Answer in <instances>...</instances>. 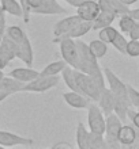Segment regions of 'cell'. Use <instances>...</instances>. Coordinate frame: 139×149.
I'll return each mask as SVG.
<instances>
[{
    "label": "cell",
    "instance_id": "1",
    "mask_svg": "<svg viewBox=\"0 0 139 149\" xmlns=\"http://www.w3.org/2000/svg\"><path fill=\"white\" fill-rule=\"evenodd\" d=\"M76 46H78V53H79V68H78V71L90 74L101 86V88H105L107 81H105L102 69H101V67L98 65V61H97L98 58L93 54L89 45L85 43L83 41H76Z\"/></svg>",
    "mask_w": 139,
    "mask_h": 149
},
{
    "label": "cell",
    "instance_id": "2",
    "mask_svg": "<svg viewBox=\"0 0 139 149\" xmlns=\"http://www.w3.org/2000/svg\"><path fill=\"white\" fill-rule=\"evenodd\" d=\"M6 36L10 37L15 42L16 58H19L28 67H32L34 53H33V46H32V42H30L28 34L19 26H8L6 29Z\"/></svg>",
    "mask_w": 139,
    "mask_h": 149
},
{
    "label": "cell",
    "instance_id": "3",
    "mask_svg": "<svg viewBox=\"0 0 139 149\" xmlns=\"http://www.w3.org/2000/svg\"><path fill=\"white\" fill-rule=\"evenodd\" d=\"M52 42L60 45V54L61 58L67 63V65L74 69L79 68V53H78L75 39L70 37H59V38H53Z\"/></svg>",
    "mask_w": 139,
    "mask_h": 149
},
{
    "label": "cell",
    "instance_id": "4",
    "mask_svg": "<svg viewBox=\"0 0 139 149\" xmlns=\"http://www.w3.org/2000/svg\"><path fill=\"white\" fill-rule=\"evenodd\" d=\"M74 73H75V79L76 83H78V87H79V91L83 95H86L87 98L92 99L93 102L97 103V100L99 99V95H101V91L104 88H101V86L90 74L80 72L78 69H74Z\"/></svg>",
    "mask_w": 139,
    "mask_h": 149
},
{
    "label": "cell",
    "instance_id": "5",
    "mask_svg": "<svg viewBox=\"0 0 139 149\" xmlns=\"http://www.w3.org/2000/svg\"><path fill=\"white\" fill-rule=\"evenodd\" d=\"M107 127H105V142L107 149H120L121 144L119 141V132L123 126V121L115 113L107 115Z\"/></svg>",
    "mask_w": 139,
    "mask_h": 149
},
{
    "label": "cell",
    "instance_id": "6",
    "mask_svg": "<svg viewBox=\"0 0 139 149\" xmlns=\"http://www.w3.org/2000/svg\"><path fill=\"white\" fill-rule=\"evenodd\" d=\"M87 126L92 133L105 134V127H107L105 114L95 102H93L87 107Z\"/></svg>",
    "mask_w": 139,
    "mask_h": 149
},
{
    "label": "cell",
    "instance_id": "7",
    "mask_svg": "<svg viewBox=\"0 0 139 149\" xmlns=\"http://www.w3.org/2000/svg\"><path fill=\"white\" fill-rule=\"evenodd\" d=\"M60 83V77L57 76H38L34 80L29 81L25 84L22 92H37V94H42L47 91L55 88Z\"/></svg>",
    "mask_w": 139,
    "mask_h": 149
},
{
    "label": "cell",
    "instance_id": "8",
    "mask_svg": "<svg viewBox=\"0 0 139 149\" xmlns=\"http://www.w3.org/2000/svg\"><path fill=\"white\" fill-rule=\"evenodd\" d=\"M104 76H105V81L108 83V88L113 92L115 98L117 99H124V100H130L128 98V91H127V84H124L121 81V79L117 77V74L112 71L111 68H102Z\"/></svg>",
    "mask_w": 139,
    "mask_h": 149
},
{
    "label": "cell",
    "instance_id": "9",
    "mask_svg": "<svg viewBox=\"0 0 139 149\" xmlns=\"http://www.w3.org/2000/svg\"><path fill=\"white\" fill-rule=\"evenodd\" d=\"M34 140L29 137H22L19 134L11 133L7 130H0V146L11 148V146H32Z\"/></svg>",
    "mask_w": 139,
    "mask_h": 149
},
{
    "label": "cell",
    "instance_id": "10",
    "mask_svg": "<svg viewBox=\"0 0 139 149\" xmlns=\"http://www.w3.org/2000/svg\"><path fill=\"white\" fill-rule=\"evenodd\" d=\"M101 11L98 0H85L83 3L76 7V15L82 20H94Z\"/></svg>",
    "mask_w": 139,
    "mask_h": 149
},
{
    "label": "cell",
    "instance_id": "11",
    "mask_svg": "<svg viewBox=\"0 0 139 149\" xmlns=\"http://www.w3.org/2000/svg\"><path fill=\"white\" fill-rule=\"evenodd\" d=\"M63 99L68 106L72 107V109H76V110L87 109V107L93 103V100L90 98H87L86 95L80 94V92H76V91H68V92H64Z\"/></svg>",
    "mask_w": 139,
    "mask_h": 149
},
{
    "label": "cell",
    "instance_id": "12",
    "mask_svg": "<svg viewBox=\"0 0 139 149\" xmlns=\"http://www.w3.org/2000/svg\"><path fill=\"white\" fill-rule=\"evenodd\" d=\"M80 18L78 15H70L64 19H60L57 23L53 26V38L59 37H66L76 24L80 22Z\"/></svg>",
    "mask_w": 139,
    "mask_h": 149
},
{
    "label": "cell",
    "instance_id": "13",
    "mask_svg": "<svg viewBox=\"0 0 139 149\" xmlns=\"http://www.w3.org/2000/svg\"><path fill=\"white\" fill-rule=\"evenodd\" d=\"M66 12H67L66 8L61 7L57 3V0H41V3L32 10V14H41V15H60Z\"/></svg>",
    "mask_w": 139,
    "mask_h": 149
},
{
    "label": "cell",
    "instance_id": "14",
    "mask_svg": "<svg viewBox=\"0 0 139 149\" xmlns=\"http://www.w3.org/2000/svg\"><path fill=\"white\" fill-rule=\"evenodd\" d=\"M97 104L102 110V113L105 114V117L108 114L113 113V110H115V95H113V92L105 87L101 91V95H99V99L97 100Z\"/></svg>",
    "mask_w": 139,
    "mask_h": 149
},
{
    "label": "cell",
    "instance_id": "15",
    "mask_svg": "<svg viewBox=\"0 0 139 149\" xmlns=\"http://www.w3.org/2000/svg\"><path fill=\"white\" fill-rule=\"evenodd\" d=\"M98 4H99V7H101V10H107V11L113 12L117 18L120 15H124V14L130 12L128 6H126L120 0H98Z\"/></svg>",
    "mask_w": 139,
    "mask_h": 149
},
{
    "label": "cell",
    "instance_id": "16",
    "mask_svg": "<svg viewBox=\"0 0 139 149\" xmlns=\"http://www.w3.org/2000/svg\"><path fill=\"white\" fill-rule=\"evenodd\" d=\"M8 74L26 84V83L32 81V80H34L36 77H38V76H40V72L36 71V69H33V68H30V67H20V68H14Z\"/></svg>",
    "mask_w": 139,
    "mask_h": 149
},
{
    "label": "cell",
    "instance_id": "17",
    "mask_svg": "<svg viewBox=\"0 0 139 149\" xmlns=\"http://www.w3.org/2000/svg\"><path fill=\"white\" fill-rule=\"evenodd\" d=\"M119 141L121 148H131V145L136 141V129L132 125H123L119 132Z\"/></svg>",
    "mask_w": 139,
    "mask_h": 149
},
{
    "label": "cell",
    "instance_id": "18",
    "mask_svg": "<svg viewBox=\"0 0 139 149\" xmlns=\"http://www.w3.org/2000/svg\"><path fill=\"white\" fill-rule=\"evenodd\" d=\"M25 87V83L19 81L14 79L12 76H4L1 80H0V90L1 91H6L8 92L10 95H14V94H18V92H22Z\"/></svg>",
    "mask_w": 139,
    "mask_h": 149
},
{
    "label": "cell",
    "instance_id": "19",
    "mask_svg": "<svg viewBox=\"0 0 139 149\" xmlns=\"http://www.w3.org/2000/svg\"><path fill=\"white\" fill-rule=\"evenodd\" d=\"M116 18L117 16L113 12L107 11V10H101L99 14L97 15V18L93 20V30H99V29H102V27L111 26Z\"/></svg>",
    "mask_w": 139,
    "mask_h": 149
},
{
    "label": "cell",
    "instance_id": "20",
    "mask_svg": "<svg viewBox=\"0 0 139 149\" xmlns=\"http://www.w3.org/2000/svg\"><path fill=\"white\" fill-rule=\"evenodd\" d=\"M0 54H3L10 63L14 58H16V45L10 37L4 36L3 41L0 43Z\"/></svg>",
    "mask_w": 139,
    "mask_h": 149
},
{
    "label": "cell",
    "instance_id": "21",
    "mask_svg": "<svg viewBox=\"0 0 139 149\" xmlns=\"http://www.w3.org/2000/svg\"><path fill=\"white\" fill-rule=\"evenodd\" d=\"M76 146L79 149H89V140H90V130L86 129L82 122L76 126Z\"/></svg>",
    "mask_w": 139,
    "mask_h": 149
},
{
    "label": "cell",
    "instance_id": "22",
    "mask_svg": "<svg viewBox=\"0 0 139 149\" xmlns=\"http://www.w3.org/2000/svg\"><path fill=\"white\" fill-rule=\"evenodd\" d=\"M0 4L6 14H10L16 18H23V10L18 0H0Z\"/></svg>",
    "mask_w": 139,
    "mask_h": 149
},
{
    "label": "cell",
    "instance_id": "23",
    "mask_svg": "<svg viewBox=\"0 0 139 149\" xmlns=\"http://www.w3.org/2000/svg\"><path fill=\"white\" fill-rule=\"evenodd\" d=\"M90 30H93V22H92V20H80L79 23L76 24L75 27L72 29L71 31L68 33L66 37L78 39V38H80V37L86 36Z\"/></svg>",
    "mask_w": 139,
    "mask_h": 149
},
{
    "label": "cell",
    "instance_id": "24",
    "mask_svg": "<svg viewBox=\"0 0 139 149\" xmlns=\"http://www.w3.org/2000/svg\"><path fill=\"white\" fill-rule=\"evenodd\" d=\"M61 76H63L64 84L70 88V91L80 92L79 87H78V83H76V79H75V73H74V68H71L70 65H67V67L61 71ZM80 94H82V92H80Z\"/></svg>",
    "mask_w": 139,
    "mask_h": 149
},
{
    "label": "cell",
    "instance_id": "25",
    "mask_svg": "<svg viewBox=\"0 0 139 149\" xmlns=\"http://www.w3.org/2000/svg\"><path fill=\"white\" fill-rule=\"evenodd\" d=\"M66 67H67V63H66L64 60L49 63L47 67L40 72V76H57V74L61 73V71H63Z\"/></svg>",
    "mask_w": 139,
    "mask_h": 149
},
{
    "label": "cell",
    "instance_id": "26",
    "mask_svg": "<svg viewBox=\"0 0 139 149\" xmlns=\"http://www.w3.org/2000/svg\"><path fill=\"white\" fill-rule=\"evenodd\" d=\"M89 47H90L92 53L97 57V58H102V57H105L108 53V43H105L99 38L92 41V42L89 43Z\"/></svg>",
    "mask_w": 139,
    "mask_h": 149
},
{
    "label": "cell",
    "instance_id": "27",
    "mask_svg": "<svg viewBox=\"0 0 139 149\" xmlns=\"http://www.w3.org/2000/svg\"><path fill=\"white\" fill-rule=\"evenodd\" d=\"M117 34H119V30L115 27H112V24H111V26L99 29L98 38L101 39V41H104L105 43H108V45H112V41L115 39V37L117 36Z\"/></svg>",
    "mask_w": 139,
    "mask_h": 149
},
{
    "label": "cell",
    "instance_id": "28",
    "mask_svg": "<svg viewBox=\"0 0 139 149\" xmlns=\"http://www.w3.org/2000/svg\"><path fill=\"white\" fill-rule=\"evenodd\" d=\"M89 149H107L105 136L90 132V140H89Z\"/></svg>",
    "mask_w": 139,
    "mask_h": 149
},
{
    "label": "cell",
    "instance_id": "29",
    "mask_svg": "<svg viewBox=\"0 0 139 149\" xmlns=\"http://www.w3.org/2000/svg\"><path fill=\"white\" fill-rule=\"evenodd\" d=\"M136 20L132 18L130 14H124V15L119 16V29L123 33H128L132 29V26L135 24Z\"/></svg>",
    "mask_w": 139,
    "mask_h": 149
},
{
    "label": "cell",
    "instance_id": "30",
    "mask_svg": "<svg viewBox=\"0 0 139 149\" xmlns=\"http://www.w3.org/2000/svg\"><path fill=\"white\" fill-rule=\"evenodd\" d=\"M127 38L121 34V33H119L117 36L115 37V39L112 41V45H113V47H115L117 52H120L121 54H126V50H127Z\"/></svg>",
    "mask_w": 139,
    "mask_h": 149
},
{
    "label": "cell",
    "instance_id": "31",
    "mask_svg": "<svg viewBox=\"0 0 139 149\" xmlns=\"http://www.w3.org/2000/svg\"><path fill=\"white\" fill-rule=\"evenodd\" d=\"M127 91H128V98H130V102H131V106L136 110H139V91L136 88L131 86V84H127Z\"/></svg>",
    "mask_w": 139,
    "mask_h": 149
},
{
    "label": "cell",
    "instance_id": "32",
    "mask_svg": "<svg viewBox=\"0 0 139 149\" xmlns=\"http://www.w3.org/2000/svg\"><path fill=\"white\" fill-rule=\"evenodd\" d=\"M126 54L130 57H139V39H130L128 41Z\"/></svg>",
    "mask_w": 139,
    "mask_h": 149
},
{
    "label": "cell",
    "instance_id": "33",
    "mask_svg": "<svg viewBox=\"0 0 139 149\" xmlns=\"http://www.w3.org/2000/svg\"><path fill=\"white\" fill-rule=\"evenodd\" d=\"M127 118L131 121V123L136 129H139V110H136L134 107H130L127 111Z\"/></svg>",
    "mask_w": 139,
    "mask_h": 149
},
{
    "label": "cell",
    "instance_id": "34",
    "mask_svg": "<svg viewBox=\"0 0 139 149\" xmlns=\"http://www.w3.org/2000/svg\"><path fill=\"white\" fill-rule=\"evenodd\" d=\"M19 3H20V6H22V10H23V22L26 24H29L30 23V10H29V7H28V0H19Z\"/></svg>",
    "mask_w": 139,
    "mask_h": 149
},
{
    "label": "cell",
    "instance_id": "35",
    "mask_svg": "<svg viewBox=\"0 0 139 149\" xmlns=\"http://www.w3.org/2000/svg\"><path fill=\"white\" fill-rule=\"evenodd\" d=\"M128 36H130V39H139V22H135L132 29L128 31Z\"/></svg>",
    "mask_w": 139,
    "mask_h": 149
},
{
    "label": "cell",
    "instance_id": "36",
    "mask_svg": "<svg viewBox=\"0 0 139 149\" xmlns=\"http://www.w3.org/2000/svg\"><path fill=\"white\" fill-rule=\"evenodd\" d=\"M6 29H7V24H6V18L0 20V43L3 41L4 36H6Z\"/></svg>",
    "mask_w": 139,
    "mask_h": 149
},
{
    "label": "cell",
    "instance_id": "37",
    "mask_svg": "<svg viewBox=\"0 0 139 149\" xmlns=\"http://www.w3.org/2000/svg\"><path fill=\"white\" fill-rule=\"evenodd\" d=\"M53 149H57V148H67V149H71L72 145L71 144H68V142H57V144H55V145L52 146Z\"/></svg>",
    "mask_w": 139,
    "mask_h": 149
},
{
    "label": "cell",
    "instance_id": "38",
    "mask_svg": "<svg viewBox=\"0 0 139 149\" xmlns=\"http://www.w3.org/2000/svg\"><path fill=\"white\" fill-rule=\"evenodd\" d=\"M8 64H10V61H8V60L6 58V57H4L3 54H0V69L3 71V69H4L6 67H7Z\"/></svg>",
    "mask_w": 139,
    "mask_h": 149
},
{
    "label": "cell",
    "instance_id": "39",
    "mask_svg": "<svg viewBox=\"0 0 139 149\" xmlns=\"http://www.w3.org/2000/svg\"><path fill=\"white\" fill-rule=\"evenodd\" d=\"M130 15L134 18V19L136 20V22H139V8H134V10H130V12H128Z\"/></svg>",
    "mask_w": 139,
    "mask_h": 149
},
{
    "label": "cell",
    "instance_id": "40",
    "mask_svg": "<svg viewBox=\"0 0 139 149\" xmlns=\"http://www.w3.org/2000/svg\"><path fill=\"white\" fill-rule=\"evenodd\" d=\"M64 1H67L70 6H72V7H78V6H80V4L83 3L85 0H64Z\"/></svg>",
    "mask_w": 139,
    "mask_h": 149
},
{
    "label": "cell",
    "instance_id": "41",
    "mask_svg": "<svg viewBox=\"0 0 139 149\" xmlns=\"http://www.w3.org/2000/svg\"><path fill=\"white\" fill-rule=\"evenodd\" d=\"M8 96H10V94H8V92H6V91H1V90H0V103L4 102V100H6Z\"/></svg>",
    "mask_w": 139,
    "mask_h": 149
},
{
    "label": "cell",
    "instance_id": "42",
    "mask_svg": "<svg viewBox=\"0 0 139 149\" xmlns=\"http://www.w3.org/2000/svg\"><path fill=\"white\" fill-rule=\"evenodd\" d=\"M120 1H123L126 6H128V7H130V6H132L134 3H136L138 0H120Z\"/></svg>",
    "mask_w": 139,
    "mask_h": 149
},
{
    "label": "cell",
    "instance_id": "43",
    "mask_svg": "<svg viewBox=\"0 0 139 149\" xmlns=\"http://www.w3.org/2000/svg\"><path fill=\"white\" fill-rule=\"evenodd\" d=\"M3 18H6V11L3 10V7H1V4H0V20L3 19Z\"/></svg>",
    "mask_w": 139,
    "mask_h": 149
},
{
    "label": "cell",
    "instance_id": "44",
    "mask_svg": "<svg viewBox=\"0 0 139 149\" xmlns=\"http://www.w3.org/2000/svg\"><path fill=\"white\" fill-rule=\"evenodd\" d=\"M4 77V73H3V71H1V69H0V80H1V79Z\"/></svg>",
    "mask_w": 139,
    "mask_h": 149
}]
</instances>
